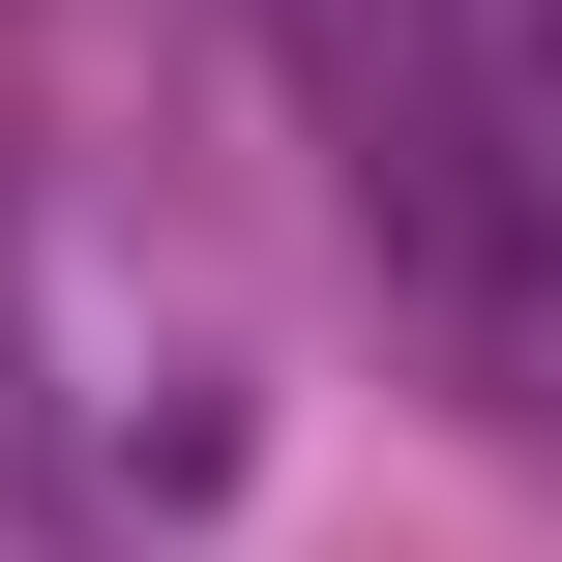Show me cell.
I'll return each mask as SVG.
<instances>
[{"label": "cell", "instance_id": "6da1fadb", "mask_svg": "<svg viewBox=\"0 0 562 562\" xmlns=\"http://www.w3.org/2000/svg\"><path fill=\"white\" fill-rule=\"evenodd\" d=\"M326 207L385 237L415 356L474 415H562V0H267Z\"/></svg>", "mask_w": 562, "mask_h": 562}]
</instances>
